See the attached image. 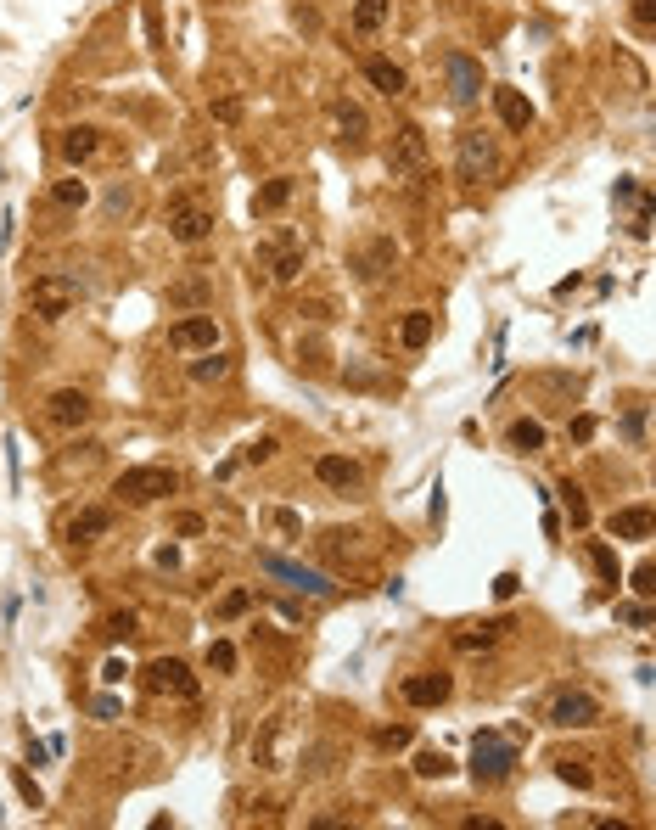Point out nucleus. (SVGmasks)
Listing matches in <instances>:
<instances>
[{
    "instance_id": "nucleus-52",
    "label": "nucleus",
    "mask_w": 656,
    "mask_h": 830,
    "mask_svg": "<svg viewBox=\"0 0 656 830\" xmlns=\"http://www.w3.org/2000/svg\"><path fill=\"white\" fill-rule=\"evenodd\" d=\"M572 438H578V444H589V438H595V415H578V421H572Z\"/></svg>"
},
{
    "instance_id": "nucleus-3",
    "label": "nucleus",
    "mask_w": 656,
    "mask_h": 830,
    "mask_svg": "<svg viewBox=\"0 0 656 830\" xmlns=\"http://www.w3.org/2000/svg\"><path fill=\"white\" fill-rule=\"evenodd\" d=\"M174 488H180V477H174L169 466H129V472L113 483V494L124 505H157V500H169Z\"/></svg>"
},
{
    "instance_id": "nucleus-13",
    "label": "nucleus",
    "mask_w": 656,
    "mask_h": 830,
    "mask_svg": "<svg viewBox=\"0 0 656 830\" xmlns=\"http://www.w3.org/2000/svg\"><path fill=\"white\" fill-rule=\"evenodd\" d=\"M45 421H51V427H85L90 421V393H79V387L51 393V399H45Z\"/></svg>"
},
{
    "instance_id": "nucleus-34",
    "label": "nucleus",
    "mask_w": 656,
    "mask_h": 830,
    "mask_svg": "<svg viewBox=\"0 0 656 830\" xmlns=\"http://www.w3.org/2000/svg\"><path fill=\"white\" fill-rule=\"evenodd\" d=\"M51 202H57V208H85V202H90V186L79 180V174H73V180H57Z\"/></svg>"
},
{
    "instance_id": "nucleus-48",
    "label": "nucleus",
    "mask_w": 656,
    "mask_h": 830,
    "mask_svg": "<svg viewBox=\"0 0 656 830\" xmlns=\"http://www.w3.org/2000/svg\"><path fill=\"white\" fill-rule=\"evenodd\" d=\"M634 23H640L645 34L656 29V0H634Z\"/></svg>"
},
{
    "instance_id": "nucleus-26",
    "label": "nucleus",
    "mask_w": 656,
    "mask_h": 830,
    "mask_svg": "<svg viewBox=\"0 0 656 830\" xmlns=\"http://www.w3.org/2000/svg\"><path fill=\"white\" fill-rule=\"evenodd\" d=\"M331 118H337V129H343L348 146H359L365 135H371V118H365V107H359V101H337V107H331Z\"/></svg>"
},
{
    "instance_id": "nucleus-19",
    "label": "nucleus",
    "mask_w": 656,
    "mask_h": 830,
    "mask_svg": "<svg viewBox=\"0 0 656 830\" xmlns=\"http://www.w3.org/2000/svg\"><path fill=\"white\" fill-rule=\"evenodd\" d=\"M365 79H371V85L382 90L387 101H399L404 90H410V73H404L393 57H365Z\"/></svg>"
},
{
    "instance_id": "nucleus-47",
    "label": "nucleus",
    "mask_w": 656,
    "mask_h": 830,
    "mask_svg": "<svg viewBox=\"0 0 656 830\" xmlns=\"http://www.w3.org/2000/svg\"><path fill=\"white\" fill-rule=\"evenodd\" d=\"M275 449H281L275 438H253V444H247V460H253V466L258 460H275Z\"/></svg>"
},
{
    "instance_id": "nucleus-31",
    "label": "nucleus",
    "mask_w": 656,
    "mask_h": 830,
    "mask_svg": "<svg viewBox=\"0 0 656 830\" xmlns=\"http://www.w3.org/2000/svg\"><path fill=\"white\" fill-rule=\"evenodd\" d=\"M230 376V354H219V348H208V354L191 365V382H225Z\"/></svg>"
},
{
    "instance_id": "nucleus-11",
    "label": "nucleus",
    "mask_w": 656,
    "mask_h": 830,
    "mask_svg": "<svg viewBox=\"0 0 656 830\" xmlns=\"http://www.w3.org/2000/svg\"><path fill=\"white\" fill-rule=\"evenodd\" d=\"M258 567H264L270 578H281L286 589H303V595H331V578L326 573L298 567V561H286V556H258Z\"/></svg>"
},
{
    "instance_id": "nucleus-2",
    "label": "nucleus",
    "mask_w": 656,
    "mask_h": 830,
    "mask_svg": "<svg viewBox=\"0 0 656 830\" xmlns=\"http://www.w3.org/2000/svg\"><path fill=\"white\" fill-rule=\"evenodd\" d=\"M500 174V152H494V135H483V129H466L455 141V180L460 186H483V180H494Z\"/></svg>"
},
{
    "instance_id": "nucleus-20",
    "label": "nucleus",
    "mask_w": 656,
    "mask_h": 830,
    "mask_svg": "<svg viewBox=\"0 0 656 830\" xmlns=\"http://www.w3.org/2000/svg\"><path fill=\"white\" fill-rule=\"evenodd\" d=\"M314 477H320L326 488H343L348 494V488H359V477L365 472H359V460H348V455H320L314 460Z\"/></svg>"
},
{
    "instance_id": "nucleus-40",
    "label": "nucleus",
    "mask_w": 656,
    "mask_h": 830,
    "mask_svg": "<svg viewBox=\"0 0 656 830\" xmlns=\"http://www.w3.org/2000/svg\"><path fill=\"white\" fill-rule=\"evenodd\" d=\"M589 561H595V573L606 578V584H617V556L606 550V544H589Z\"/></svg>"
},
{
    "instance_id": "nucleus-24",
    "label": "nucleus",
    "mask_w": 656,
    "mask_h": 830,
    "mask_svg": "<svg viewBox=\"0 0 656 830\" xmlns=\"http://www.w3.org/2000/svg\"><path fill=\"white\" fill-rule=\"evenodd\" d=\"M387 12H393V0H354V17H348V29H354L359 40H371V34L387 23Z\"/></svg>"
},
{
    "instance_id": "nucleus-28",
    "label": "nucleus",
    "mask_w": 656,
    "mask_h": 830,
    "mask_svg": "<svg viewBox=\"0 0 656 830\" xmlns=\"http://www.w3.org/2000/svg\"><path fill=\"white\" fill-rule=\"evenodd\" d=\"M208 298H214V281H208V275H191V281L169 287V303H174V309H202Z\"/></svg>"
},
{
    "instance_id": "nucleus-38",
    "label": "nucleus",
    "mask_w": 656,
    "mask_h": 830,
    "mask_svg": "<svg viewBox=\"0 0 656 830\" xmlns=\"http://www.w3.org/2000/svg\"><path fill=\"white\" fill-rule=\"evenodd\" d=\"M415 774H421V780H443V774H449V758H443V752H421V758H415Z\"/></svg>"
},
{
    "instance_id": "nucleus-43",
    "label": "nucleus",
    "mask_w": 656,
    "mask_h": 830,
    "mask_svg": "<svg viewBox=\"0 0 656 830\" xmlns=\"http://www.w3.org/2000/svg\"><path fill=\"white\" fill-rule=\"evenodd\" d=\"M12 786H17V797H23V802H29V808H40V786H34V774H23V769H12Z\"/></svg>"
},
{
    "instance_id": "nucleus-7",
    "label": "nucleus",
    "mask_w": 656,
    "mask_h": 830,
    "mask_svg": "<svg viewBox=\"0 0 656 830\" xmlns=\"http://www.w3.org/2000/svg\"><path fill=\"white\" fill-rule=\"evenodd\" d=\"M169 348L174 354H208V348H219V320L214 315H186L169 326Z\"/></svg>"
},
{
    "instance_id": "nucleus-5",
    "label": "nucleus",
    "mask_w": 656,
    "mask_h": 830,
    "mask_svg": "<svg viewBox=\"0 0 656 830\" xmlns=\"http://www.w3.org/2000/svg\"><path fill=\"white\" fill-rule=\"evenodd\" d=\"M73 303H79V281H73V275H40V281L29 287V309L40 320H62Z\"/></svg>"
},
{
    "instance_id": "nucleus-18",
    "label": "nucleus",
    "mask_w": 656,
    "mask_h": 830,
    "mask_svg": "<svg viewBox=\"0 0 656 830\" xmlns=\"http://www.w3.org/2000/svg\"><path fill=\"white\" fill-rule=\"evenodd\" d=\"M286 730H292V718H286V713H275L270 724H264V735L253 741V763H258V769H281V763H286V758H281Z\"/></svg>"
},
{
    "instance_id": "nucleus-45",
    "label": "nucleus",
    "mask_w": 656,
    "mask_h": 830,
    "mask_svg": "<svg viewBox=\"0 0 656 830\" xmlns=\"http://www.w3.org/2000/svg\"><path fill=\"white\" fill-rule=\"evenodd\" d=\"M174 533H180V539H197V533H208V522H202L197 511H186V516H174Z\"/></svg>"
},
{
    "instance_id": "nucleus-1",
    "label": "nucleus",
    "mask_w": 656,
    "mask_h": 830,
    "mask_svg": "<svg viewBox=\"0 0 656 830\" xmlns=\"http://www.w3.org/2000/svg\"><path fill=\"white\" fill-rule=\"evenodd\" d=\"M511 769H516V746L500 730L471 735V780L477 786H500V780H511Z\"/></svg>"
},
{
    "instance_id": "nucleus-51",
    "label": "nucleus",
    "mask_w": 656,
    "mask_h": 830,
    "mask_svg": "<svg viewBox=\"0 0 656 830\" xmlns=\"http://www.w3.org/2000/svg\"><path fill=\"white\" fill-rule=\"evenodd\" d=\"M124 208H129V191H124V180H118V186L107 191V214H124Z\"/></svg>"
},
{
    "instance_id": "nucleus-36",
    "label": "nucleus",
    "mask_w": 656,
    "mask_h": 830,
    "mask_svg": "<svg viewBox=\"0 0 656 830\" xmlns=\"http://www.w3.org/2000/svg\"><path fill=\"white\" fill-rule=\"evenodd\" d=\"M208 668L214 673H236V645L230 640H208Z\"/></svg>"
},
{
    "instance_id": "nucleus-33",
    "label": "nucleus",
    "mask_w": 656,
    "mask_h": 830,
    "mask_svg": "<svg viewBox=\"0 0 656 830\" xmlns=\"http://www.w3.org/2000/svg\"><path fill=\"white\" fill-rule=\"evenodd\" d=\"M556 774L567 780V786H578V791L595 786V769H589V758H556Z\"/></svg>"
},
{
    "instance_id": "nucleus-42",
    "label": "nucleus",
    "mask_w": 656,
    "mask_h": 830,
    "mask_svg": "<svg viewBox=\"0 0 656 830\" xmlns=\"http://www.w3.org/2000/svg\"><path fill=\"white\" fill-rule=\"evenodd\" d=\"M634 595H640V601H651V595H656V567H651V561H640V567H634Z\"/></svg>"
},
{
    "instance_id": "nucleus-37",
    "label": "nucleus",
    "mask_w": 656,
    "mask_h": 830,
    "mask_svg": "<svg viewBox=\"0 0 656 830\" xmlns=\"http://www.w3.org/2000/svg\"><path fill=\"white\" fill-rule=\"evenodd\" d=\"M247 606H253V595H247V589H230L225 601L214 606V617H219V623H230V617H242Z\"/></svg>"
},
{
    "instance_id": "nucleus-46",
    "label": "nucleus",
    "mask_w": 656,
    "mask_h": 830,
    "mask_svg": "<svg viewBox=\"0 0 656 830\" xmlns=\"http://www.w3.org/2000/svg\"><path fill=\"white\" fill-rule=\"evenodd\" d=\"M270 528H275V533H286V539H298V533H303V522H298L292 511H270Z\"/></svg>"
},
{
    "instance_id": "nucleus-23",
    "label": "nucleus",
    "mask_w": 656,
    "mask_h": 830,
    "mask_svg": "<svg viewBox=\"0 0 656 830\" xmlns=\"http://www.w3.org/2000/svg\"><path fill=\"white\" fill-rule=\"evenodd\" d=\"M494 113H500L505 129H528L533 124V101L522 90H494Z\"/></svg>"
},
{
    "instance_id": "nucleus-4",
    "label": "nucleus",
    "mask_w": 656,
    "mask_h": 830,
    "mask_svg": "<svg viewBox=\"0 0 656 830\" xmlns=\"http://www.w3.org/2000/svg\"><path fill=\"white\" fill-rule=\"evenodd\" d=\"M141 685L152 696H174V702H197V673L186 668L180 657H152L141 668Z\"/></svg>"
},
{
    "instance_id": "nucleus-10",
    "label": "nucleus",
    "mask_w": 656,
    "mask_h": 830,
    "mask_svg": "<svg viewBox=\"0 0 656 830\" xmlns=\"http://www.w3.org/2000/svg\"><path fill=\"white\" fill-rule=\"evenodd\" d=\"M169 236L180 247H197L214 236V214L208 208H197V202H169Z\"/></svg>"
},
{
    "instance_id": "nucleus-39",
    "label": "nucleus",
    "mask_w": 656,
    "mask_h": 830,
    "mask_svg": "<svg viewBox=\"0 0 656 830\" xmlns=\"http://www.w3.org/2000/svg\"><path fill=\"white\" fill-rule=\"evenodd\" d=\"M623 438H628L634 449L645 444V404H628V415H623Z\"/></svg>"
},
{
    "instance_id": "nucleus-14",
    "label": "nucleus",
    "mask_w": 656,
    "mask_h": 830,
    "mask_svg": "<svg viewBox=\"0 0 656 830\" xmlns=\"http://www.w3.org/2000/svg\"><path fill=\"white\" fill-rule=\"evenodd\" d=\"M449 690H455L449 673H410V679H404V702L410 707H443Z\"/></svg>"
},
{
    "instance_id": "nucleus-16",
    "label": "nucleus",
    "mask_w": 656,
    "mask_h": 830,
    "mask_svg": "<svg viewBox=\"0 0 656 830\" xmlns=\"http://www.w3.org/2000/svg\"><path fill=\"white\" fill-rule=\"evenodd\" d=\"M113 533V511H101V505H85L79 516H68V528H62V539L68 544H96Z\"/></svg>"
},
{
    "instance_id": "nucleus-29",
    "label": "nucleus",
    "mask_w": 656,
    "mask_h": 830,
    "mask_svg": "<svg viewBox=\"0 0 656 830\" xmlns=\"http://www.w3.org/2000/svg\"><path fill=\"white\" fill-rule=\"evenodd\" d=\"M505 444H511L516 455H539V449H544V427H539V421H528V415H522V421H511V432H505Z\"/></svg>"
},
{
    "instance_id": "nucleus-9",
    "label": "nucleus",
    "mask_w": 656,
    "mask_h": 830,
    "mask_svg": "<svg viewBox=\"0 0 656 830\" xmlns=\"http://www.w3.org/2000/svg\"><path fill=\"white\" fill-rule=\"evenodd\" d=\"M443 79H449V101H455V107L483 96V62H471L466 51H449V57H443Z\"/></svg>"
},
{
    "instance_id": "nucleus-25",
    "label": "nucleus",
    "mask_w": 656,
    "mask_h": 830,
    "mask_svg": "<svg viewBox=\"0 0 656 830\" xmlns=\"http://www.w3.org/2000/svg\"><path fill=\"white\" fill-rule=\"evenodd\" d=\"M500 634H505V623H466V629H455L449 640H455V651H488V645H500Z\"/></svg>"
},
{
    "instance_id": "nucleus-6",
    "label": "nucleus",
    "mask_w": 656,
    "mask_h": 830,
    "mask_svg": "<svg viewBox=\"0 0 656 830\" xmlns=\"http://www.w3.org/2000/svg\"><path fill=\"white\" fill-rule=\"evenodd\" d=\"M303 264H309V253H303L292 236H281V242H258V253H253V270H270V281H298Z\"/></svg>"
},
{
    "instance_id": "nucleus-35",
    "label": "nucleus",
    "mask_w": 656,
    "mask_h": 830,
    "mask_svg": "<svg viewBox=\"0 0 656 830\" xmlns=\"http://www.w3.org/2000/svg\"><path fill=\"white\" fill-rule=\"evenodd\" d=\"M101 634H107V640H135V634H141V617H135V612H113V617H107V623H101Z\"/></svg>"
},
{
    "instance_id": "nucleus-44",
    "label": "nucleus",
    "mask_w": 656,
    "mask_h": 830,
    "mask_svg": "<svg viewBox=\"0 0 656 830\" xmlns=\"http://www.w3.org/2000/svg\"><path fill=\"white\" fill-rule=\"evenodd\" d=\"M617 617H623V623H628V629H651V606H617Z\"/></svg>"
},
{
    "instance_id": "nucleus-50",
    "label": "nucleus",
    "mask_w": 656,
    "mask_h": 830,
    "mask_svg": "<svg viewBox=\"0 0 656 830\" xmlns=\"http://www.w3.org/2000/svg\"><path fill=\"white\" fill-rule=\"evenodd\" d=\"M516 589H522V578H516V573H500V578H494V595H500V601H511Z\"/></svg>"
},
{
    "instance_id": "nucleus-15",
    "label": "nucleus",
    "mask_w": 656,
    "mask_h": 830,
    "mask_svg": "<svg viewBox=\"0 0 656 830\" xmlns=\"http://www.w3.org/2000/svg\"><path fill=\"white\" fill-rule=\"evenodd\" d=\"M399 264V247H393V236H376V242H365L354 253V270H359V281H382L387 270Z\"/></svg>"
},
{
    "instance_id": "nucleus-27",
    "label": "nucleus",
    "mask_w": 656,
    "mask_h": 830,
    "mask_svg": "<svg viewBox=\"0 0 656 830\" xmlns=\"http://www.w3.org/2000/svg\"><path fill=\"white\" fill-rule=\"evenodd\" d=\"M432 331H438V315H427V309H410V315L399 320V343H404V348H427Z\"/></svg>"
},
{
    "instance_id": "nucleus-32",
    "label": "nucleus",
    "mask_w": 656,
    "mask_h": 830,
    "mask_svg": "<svg viewBox=\"0 0 656 830\" xmlns=\"http://www.w3.org/2000/svg\"><path fill=\"white\" fill-rule=\"evenodd\" d=\"M556 494H561V505H567L572 528H589V500H584V488H578V483H572V477H567V483H561Z\"/></svg>"
},
{
    "instance_id": "nucleus-49",
    "label": "nucleus",
    "mask_w": 656,
    "mask_h": 830,
    "mask_svg": "<svg viewBox=\"0 0 656 830\" xmlns=\"http://www.w3.org/2000/svg\"><path fill=\"white\" fill-rule=\"evenodd\" d=\"M124 673H129V662H124V657H113L107 668H101V685H124Z\"/></svg>"
},
{
    "instance_id": "nucleus-53",
    "label": "nucleus",
    "mask_w": 656,
    "mask_h": 830,
    "mask_svg": "<svg viewBox=\"0 0 656 830\" xmlns=\"http://www.w3.org/2000/svg\"><path fill=\"white\" fill-rule=\"evenodd\" d=\"M214 118H219V124H236V118H242V107H236V101H219V107H214Z\"/></svg>"
},
{
    "instance_id": "nucleus-17",
    "label": "nucleus",
    "mask_w": 656,
    "mask_h": 830,
    "mask_svg": "<svg viewBox=\"0 0 656 830\" xmlns=\"http://www.w3.org/2000/svg\"><path fill=\"white\" fill-rule=\"evenodd\" d=\"M651 528H656L651 505H623V511L606 516V533L612 539H651Z\"/></svg>"
},
{
    "instance_id": "nucleus-41",
    "label": "nucleus",
    "mask_w": 656,
    "mask_h": 830,
    "mask_svg": "<svg viewBox=\"0 0 656 830\" xmlns=\"http://www.w3.org/2000/svg\"><path fill=\"white\" fill-rule=\"evenodd\" d=\"M376 746H382V752H399V746H410V724H387V730H376Z\"/></svg>"
},
{
    "instance_id": "nucleus-22",
    "label": "nucleus",
    "mask_w": 656,
    "mask_h": 830,
    "mask_svg": "<svg viewBox=\"0 0 656 830\" xmlns=\"http://www.w3.org/2000/svg\"><path fill=\"white\" fill-rule=\"evenodd\" d=\"M292 191H298V180H292V174H275V180H264V186L253 191V214H281L286 202H292Z\"/></svg>"
},
{
    "instance_id": "nucleus-54",
    "label": "nucleus",
    "mask_w": 656,
    "mask_h": 830,
    "mask_svg": "<svg viewBox=\"0 0 656 830\" xmlns=\"http://www.w3.org/2000/svg\"><path fill=\"white\" fill-rule=\"evenodd\" d=\"M90 713H96V718H118V702H113V696H96V702H90Z\"/></svg>"
},
{
    "instance_id": "nucleus-8",
    "label": "nucleus",
    "mask_w": 656,
    "mask_h": 830,
    "mask_svg": "<svg viewBox=\"0 0 656 830\" xmlns=\"http://www.w3.org/2000/svg\"><path fill=\"white\" fill-rule=\"evenodd\" d=\"M387 169H393V174H421V169H427V135H421V124H399V129H393Z\"/></svg>"
},
{
    "instance_id": "nucleus-30",
    "label": "nucleus",
    "mask_w": 656,
    "mask_h": 830,
    "mask_svg": "<svg viewBox=\"0 0 656 830\" xmlns=\"http://www.w3.org/2000/svg\"><path fill=\"white\" fill-rule=\"evenodd\" d=\"M331 769H337V746H331V741H314L309 752H303V774H309V780H326Z\"/></svg>"
},
{
    "instance_id": "nucleus-12",
    "label": "nucleus",
    "mask_w": 656,
    "mask_h": 830,
    "mask_svg": "<svg viewBox=\"0 0 656 830\" xmlns=\"http://www.w3.org/2000/svg\"><path fill=\"white\" fill-rule=\"evenodd\" d=\"M600 718V702L589 696V690H567V696H556V707H550V724L556 730H589Z\"/></svg>"
},
{
    "instance_id": "nucleus-21",
    "label": "nucleus",
    "mask_w": 656,
    "mask_h": 830,
    "mask_svg": "<svg viewBox=\"0 0 656 830\" xmlns=\"http://www.w3.org/2000/svg\"><path fill=\"white\" fill-rule=\"evenodd\" d=\"M62 158L73 163V169H79V163H90L101 152V129H90V124H73V129H62Z\"/></svg>"
}]
</instances>
